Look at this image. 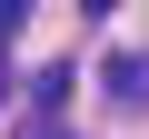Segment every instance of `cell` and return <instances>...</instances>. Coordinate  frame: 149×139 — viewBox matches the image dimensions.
Wrapping results in <instances>:
<instances>
[{"instance_id": "cell-2", "label": "cell", "mask_w": 149, "mask_h": 139, "mask_svg": "<svg viewBox=\"0 0 149 139\" xmlns=\"http://www.w3.org/2000/svg\"><path fill=\"white\" fill-rule=\"evenodd\" d=\"M60 99H70V70H40V80H30V109H40V119H50V109H60Z\"/></svg>"}, {"instance_id": "cell-1", "label": "cell", "mask_w": 149, "mask_h": 139, "mask_svg": "<svg viewBox=\"0 0 149 139\" xmlns=\"http://www.w3.org/2000/svg\"><path fill=\"white\" fill-rule=\"evenodd\" d=\"M109 90H119L129 109H149V60H139V50H129V60H109Z\"/></svg>"}, {"instance_id": "cell-4", "label": "cell", "mask_w": 149, "mask_h": 139, "mask_svg": "<svg viewBox=\"0 0 149 139\" xmlns=\"http://www.w3.org/2000/svg\"><path fill=\"white\" fill-rule=\"evenodd\" d=\"M30 139H70V129H50V119H40V129H30Z\"/></svg>"}, {"instance_id": "cell-3", "label": "cell", "mask_w": 149, "mask_h": 139, "mask_svg": "<svg viewBox=\"0 0 149 139\" xmlns=\"http://www.w3.org/2000/svg\"><path fill=\"white\" fill-rule=\"evenodd\" d=\"M10 30H20V0H0V40H10Z\"/></svg>"}]
</instances>
